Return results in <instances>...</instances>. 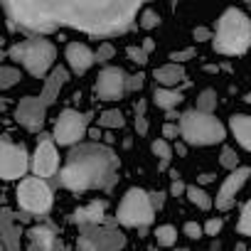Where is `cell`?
Here are the masks:
<instances>
[{
  "mask_svg": "<svg viewBox=\"0 0 251 251\" xmlns=\"http://www.w3.org/2000/svg\"><path fill=\"white\" fill-rule=\"evenodd\" d=\"M180 126V138L187 146H217L226 138V128L219 118H214V113H204V111H185L177 121Z\"/></svg>",
  "mask_w": 251,
  "mask_h": 251,
  "instance_id": "5",
  "label": "cell"
},
{
  "mask_svg": "<svg viewBox=\"0 0 251 251\" xmlns=\"http://www.w3.org/2000/svg\"><path fill=\"white\" fill-rule=\"evenodd\" d=\"M136 131H138V136H146V133H148V118H146V101H138V106H136Z\"/></svg>",
  "mask_w": 251,
  "mask_h": 251,
  "instance_id": "29",
  "label": "cell"
},
{
  "mask_svg": "<svg viewBox=\"0 0 251 251\" xmlns=\"http://www.w3.org/2000/svg\"><path fill=\"white\" fill-rule=\"evenodd\" d=\"M195 108H197V111H204V113H214V108H217V91H214V89L200 91Z\"/></svg>",
  "mask_w": 251,
  "mask_h": 251,
  "instance_id": "26",
  "label": "cell"
},
{
  "mask_svg": "<svg viewBox=\"0 0 251 251\" xmlns=\"http://www.w3.org/2000/svg\"><path fill=\"white\" fill-rule=\"evenodd\" d=\"M200 182H212V175H200Z\"/></svg>",
  "mask_w": 251,
  "mask_h": 251,
  "instance_id": "41",
  "label": "cell"
},
{
  "mask_svg": "<svg viewBox=\"0 0 251 251\" xmlns=\"http://www.w3.org/2000/svg\"><path fill=\"white\" fill-rule=\"evenodd\" d=\"M116 219L123 226H148L155 219V207L153 200L146 190L131 187L121 197V204L116 209Z\"/></svg>",
  "mask_w": 251,
  "mask_h": 251,
  "instance_id": "6",
  "label": "cell"
},
{
  "mask_svg": "<svg viewBox=\"0 0 251 251\" xmlns=\"http://www.w3.org/2000/svg\"><path fill=\"white\" fill-rule=\"evenodd\" d=\"M155 241H158L160 246H175V241H177V229H175L173 224H160V226H155Z\"/></svg>",
  "mask_w": 251,
  "mask_h": 251,
  "instance_id": "24",
  "label": "cell"
},
{
  "mask_svg": "<svg viewBox=\"0 0 251 251\" xmlns=\"http://www.w3.org/2000/svg\"><path fill=\"white\" fill-rule=\"evenodd\" d=\"M182 231H185V236H187V239H200V236L204 234L202 224H197V222H185Z\"/></svg>",
  "mask_w": 251,
  "mask_h": 251,
  "instance_id": "34",
  "label": "cell"
},
{
  "mask_svg": "<svg viewBox=\"0 0 251 251\" xmlns=\"http://www.w3.org/2000/svg\"><path fill=\"white\" fill-rule=\"evenodd\" d=\"M116 168L118 158L111 148L101 143H79L72 146V153L67 155V163L59 173V180L72 192L99 190L113 182Z\"/></svg>",
  "mask_w": 251,
  "mask_h": 251,
  "instance_id": "2",
  "label": "cell"
},
{
  "mask_svg": "<svg viewBox=\"0 0 251 251\" xmlns=\"http://www.w3.org/2000/svg\"><path fill=\"white\" fill-rule=\"evenodd\" d=\"M151 151H153L155 158H160V170H165V168L170 165V160H173V148H170V143H168L165 138H155V141L151 143Z\"/></svg>",
  "mask_w": 251,
  "mask_h": 251,
  "instance_id": "21",
  "label": "cell"
},
{
  "mask_svg": "<svg viewBox=\"0 0 251 251\" xmlns=\"http://www.w3.org/2000/svg\"><path fill=\"white\" fill-rule=\"evenodd\" d=\"M143 74H133V76H128V79H126V94H128V91H141L143 89Z\"/></svg>",
  "mask_w": 251,
  "mask_h": 251,
  "instance_id": "35",
  "label": "cell"
},
{
  "mask_svg": "<svg viewBox=\"0 0 251 251\" xmlns=\"http://www.w3.org/2000/svg\"><path fill=\"white\" fill-rule=\"evenodd\" d=\"M15 197H18V204L25 212H30V214H47L52 209V202H54L50 185L42 177H37V175L35 177H25L20 182Z\"/></svg>",
  "mask_w": 251,
  "mask_h": 251,
  "instance_id": "7",
  "label": "cell"
},
{
  "mask_svg": "<svg viewBox=\"0 0 251 251\" xmlns=\"http://www.w3.org/2000/svg\"><path fill=\"white\" fill-rule=\"evenodd\" d=\"M103 214H106V202L94 200L86 207H79L74 212V222H79V224H99V222H103Z\"/></svg>",
  "mask_w": 251,
  "mask_h": 251,
  "instance_id": "19",
  "label": "cell"
},
{
  "mask_svg": "<svg viewBox=\"0 0 251 251\" xmlns=\"http://www.w3.org/2000/svg\"><path fill=\"white\" fill-rule=\"evenodd\" d=\"M148 0H0L8 25L30 35H50L62 27L113 37L128 32Z\"/></svg>",
  "mask_w": 251,
  "mask_h": 251,
  "instance_id": "1",
  "label": "cell"
},
{
  "mask_svg": "<svg viewBox=\"0 0 251 251\" xmlns=\"http://www.w3.org/2000/svg\"><path fill=\"white\" fill-rule=\"evenodd\" d=\"M64 59H67V64L74 74H86L96 64L94 50L84 42H69L67 50H64Z\"/></svg>",
  "mask_w": 251,
  "mask_h": 251,
  "instance_id": "14",
  "label": "cell"
},
{
  "mask_svg": "<svg viewBox=\"0 0 251 251\" xmlns=\"http://www.w3.org/2000/svg\"><path fill=\"white\" fill-rule=\"evenodd\" d=\"M192 37H195L197 42H207V40H212V32H209L207 27H195V30H192Z\"/></svg>",
  "mask_w": 251,
  "mask_h": 251,
  "instance_id": "39",
  "label": "cell"
},
{
  "mask_svg": "<svg viewBox=\"0 0 251 251\" xmlns=\"http://www.w3.org/2000/svg\"><path fill=\"white\" fill-rule=\"evenodd\" d=\"M30 168L37 177H52L59 170V153H57V143L52 138H42L30 158Z\"/></svg>",
  "mask_w": 251,
  "mask_h": 251,
  "instance_id": "11",
  "label": "cell"
},
{
  "mask_svg": "<svg viewBox=\"0 0 251 251\" xmlns=\"http://www.w3.org/2000/svg\"><path fill=\"white\" fill-rule=\"evenodd\" d=\"M67 79H69V76H67V72H64L62 67H57V69H52V72L47 74V79H45V89H42V94H40L42 101H45L47 106L57 99V94H59V89L67 84Z\"/></svg>",
  "mask_w": 251,
  "mask_h": 251,
  "instance_id": "17",
  "label": "cell"
},
{
  "mask_svg": "<svg viewBox=\"0 0 251 251\" xmlns=\"http://www.w3.org/2000/svg\"><path fill=\"white\" fill-rule=\"evenodd\" d=\"M30 168V155L23 146L0 138V180H20Z\"/></svg>",
  "mask_w": 251,
  "mask_h": 251,
  "instance_id": "9",
  "label": "cell"
},
{
  "mask_svg": "<svg viewBox=\"0 0 251 251\" xmlns=\"http://www.w3.org/2000/svg\"><path fill=\"white\" fill-rule=\"evenodd\" d=\"M141 47H143V52H146V54H151V52L155 50V42H153L151 37H146V40L141 42Z\"/></svg>",
  "mask_w": 251,
  "mask_h": 251,
  "instance_id": "40",
  "label": "cell"
},
{
  "mask_svg": "<svg viewBox=\"0 0 251 251\" xmlns=\"http://www.w3.org/2000/svg\"><path fill=\"white\" fill-rule=\"evenodd\" d=\"M45 116H47V103L42 101V96H25L15 106V121L27 131H40Z\"/></svg>",
  "mask_w": 251,
  "mask_h": 251,
  "instance_id": "13",
  "label": "cell"
},
{
  "mask_svg": "<svg viewBox=\"0 0 251 251\" xmlns=\"http://www.w3.org/2000/svg\"><path fill=\"white\" fill-rule=\"evenodd\" d=\"M185 190H187V185L175 175V180H173V185H170V195H175V197H180V195H185Z\"/></svg>",
  "mask_w": 251,
  "mask_h": 251,
  "instance_id": "38",
  "label": "cell"
},
{
  "mask_svg": "<svg viewBox=\"0 0 251 251\" xmlns=\"http://www.w3.org/2000/svg\"><path fill=\"white\" fill-rule=\"evenodd\" d=\"M126 57H128V59H131L133 64L143 67V64L148 62V57H151V54H146L141 45H131V47H126Z\"/></svg>",
  "mask_w": 251,
  "mask_h": 251,
  "instance_id": "30",
  "label": "cell"
},
{
  "mask_svg": "<svg viewBox=\"0 0 251 251\" xmlns=\"http://www.w3.org/2000/svg\"><path fill=\"white\" fill-rule=\"evenodd\" d=\"M89 131V116L74 108H64L57 121H54V131H52V141L57 146H79L84 141Z\"/></svg>",
  "mask_w": 251,
  "mask_h": 251,
  "instance_id": "8",
  "label": "cell"
},
{
  "mask_svg": "<svg viewBox=\"0 0 251 251\" xmlns=\"http://www.w3.org/2000/svg\"><path fill=\"white\" fill-rule=\"evenodd\" d=\"M249 175H251V168H241V165H239L236 170H231V173L224 177V182H222V187H219V192H217V197H214V207H217L219 212H226V209L234 207L236 195H239L241 187L246 185Z\"/></svg>",
  "mask_w": 251,
  "mask_h": 251,
  "instance_id": "12",
  "label": "cell"
},
{
  "mask_svg": "<svg viewBox=\"0 0 251 251\" xmlns=\"http://www.w3.org/2000/svg\"><path fill=\"white\" fill-rule=\"evenodd\" d=\"M182 94L177 89H168V86H155L153 91V103L163 111H175L180 103H182Z\"/></svg>",
  "mask_w": 251,
  "mask_h": 251,
  "instance_id": "18",
  "label": "cell"
},
{
  "mask_svg": "<svg viewBox=\"0 0 251 251\" xmlns=\"http://www.w3.org/2000/svg\"><path fill=\"white\" fill-rule=\"evenodd\" d=\"M126 79H128V74L121 67H103L94 81V94L101 101H118L126 94Z\"/></svg>",
  "mask_w": 251,
  "mask_h": 251,
  "instance_id": "10",
  "label": "cell"
},
{
  "mask_svg": "<svg viewBox=\"0 0 251 251\" xmlns=\"http://www.w3.org/2000/svg\"><path fill=\"white\" fill-rule=\"evenodd\" d=\"M30 236H32V241H35L42 251H50V249L54 246V234H52L47 226H35V229L30 231Z\"/></svg>",
  "mask_w": 251,
  "mask_h": 251,
  "instance_id": "23",
  "label": "cell"
},
{
  "mask_svg": "<svg viewBox=\"0 0 251 251\" xmlns=\"http://www.w3.org/2000/svg\"><path fill=\"white\" fill-rule=\"evenodd\" d=\"M99 126H101V128H123L126 118H123V113L118 108H108V111H103L99 116Z\"/></svg>",
  "mask_w": 251,
  "mask_h": 251,
  "instance_id": "22",
  "label": "cell"
},
{
  "mask_svg": "<svg viewBox=\"0 0 251 251\" xmlns=\"http://www.w3.org/2000/svg\"><path fill=\"white\" fill-rule=\"evenodd\" d=\"M185 197L197 207V209H202V212H207V209H212V204H214V200L200 187V185H187V190H185Z\"/></svg>",
  "mask_w": 251,
  "mask_h": 251,
  "instance_id": "20",
  "label": "cell"
},
{
  "mask_svg": "<svg viewBox=\"0 0 251 251\" xmlns=\"http://www.w3.org/2000/svg\"><path fill=\"white\" fill-rule=\"evenodd\" d=\"M8 57L13 62H18L27 74H32L35 79H45L52 69H54V59H57V47L45 40L42 35L27 37L15 42L8 50Z\"/></svg>",
  "mask_w": 251,
  "mask_h": 251,
  "instance_id": "4",
  "label": "cell"
},
{
  "mask_svg": "<svg viewBox=\"0 0 251 251\" xmlns=\"http://www.w3.org/2000/svg\"><path fill=\"white\" fill-rule=\"evenodd\" d=\"M163 138H165V141L180 138V126H177V123H173V121H168V123L163 126Z\"/></svg>",
  "mask_w": 251,
  "mask_h": 251,
  "instance_id": "37",
  "label": "cell"
},
{
  "mask_svg": "<svg viewBox=\"0 0 251 251\" xmlns=\"http://www.w3.org/2000/svg\"><path fill=\"white\" fill-rule=\"evenodd\" d=\"M138 25H141L143 30H155V27L160 25V15H158L155 10L146 8V10L141 13V18H138Z\"/></svg>",
  "mask_w": 251,
  "mask_h": 251,
  "instance_id": "28",
  "label": "cell"
},
{
  "mask_svg": "<svg viewBox=\"0 0 251 251\" xmlns=\"http://www.w3.org/2000/svg\"><path fill=\"white\" fill-rule=\"evenodd\" d=\"M192 57H195V47H187V50H177V52H170V59H173V62H177V64H182V62L192 59Z\"/></svg>",
  "mask_w": 251,
  "mask_h": 251,
  "instance_id": "36",
  "label": "cell"
},
{
  "mask_svg": "<svg viewBox=\"0 0 251 251\" xmlns=\"http://www.w3.org/2000/svg\"><path fill=\"white\" fill-rule=\"evenodd\" d=\"M219 163H222V168H226V170L231 173V170H236V168H239V155H236L231 148H224V151H222V155H219Z\"/></svg>",
  "mask_w": 251,
  "mask_h": 251,
  "instance_id": "32",
  "label": "cell"
},
{
  "mask_svg": "<svg viewBox=\"0 0 251 251\" xmlns=\"http://www.w3.org/2000/svg\"><path fill=\"white\" fill-rule=\"evenodd\" d=\"M229 131L231 136L236 138V143L251 153V116H244V113H234L229 118Z\"/></svg>",
  "mask_w": 251,
  "mask_h": 251,
  "instance_id": "16",
  "label": "cell"
},
{
  "mask_svg": "<svg viewBox=\"0 0 251 251\" xmlns=\"http://www.w3.org/2000/svg\"><path fill=\"white\" fill-rule=\"evenodd\" d=\"M0 251H3V249H0Z\"/></svg>",
  "mask_w": 251,
  "mask_h": 251,
  "instance_id": "43",
  "label": "cell"
},
{
  "mask_svg": "<svg viewBox=\"0 0 251 251\" xmlns=\"http://www.w3.org/2000/svg\"><path fill=\"white\" fill-rule=\"evenodd\" d=\"M113 54H116V47L111 45V42H101L96 50H94V57H96V62H108V59H113Z\"/></svg>",
  "mask_w": 251,
  "mask_h": 251,
  "instance_id": "31",
  "label": "cell"
},
{
  "mask_svg": "<svg viewBox=\"0 0 251 251\" xmlns=\"http://www.w3.org/2000/svg\"><path fill=\"white\" fill-rule=\"evenodd\" d=\"M222 226H224V222H222L219 217H212V219H207V222L202 224V229H204L207 236H217V234L222 231Z\"/></svg>",
  "mask_w": 251,
  "mask_h": 251,
  "instance_id": "33",
  "label": "cell"
},
{
  "mask_svg": "<svg viewBox=\"0 0 251 251\" xmlns=\"http://www.w3.org/2000/svg\"><path fill=\"white\" fill-rule=\"evenodd\" d=\"M236 251H246V246H236Z\"/></svg>",
  "mask_w": 251,
  "mask_h": 251,
  "instance_id": "42",
  "label": "cell"
},
{
  "mask_svg": "<svg viewBox=\"0 0 251 251\" xmlns=\"http://www.w3.org/2000/svg\"><path fill=\"white\" fill-rule=\"evenodd\" d=\"M236 229H239V234L251 236V200L244 204V209H241V214H239V224H236Z\"/></svg>",
  "mask_w": 251,
  "mask_h": 251,
  "instance_id": "27",
  "label": "cell"
},
{
  "mask_svg": "<svg viewBox=\"0 0 251 251\" xmlns=\"http://www.w3.org/2000/svg\"><path fill=\"white\" fill-rule=\"evenodd\" d=\"M185 69L182 64L177 62H168V64H160L153 69V79H155V86H168V89H177V84L185 81Z\"/></svg>",
  "mask_w": 251,
  "mask_h": 251,
  "instance_id": "15",
  "label": "cell"
},
{
  "mask_svg": "<svg viewBox=\"0 0 251 251\" xmlns=\"http://www.w3.org/2000/svg\"><path fill=\"white\" fill-rule=\"evenodd\" d=\"M20 79H23L20 69H15V67H3V64H0V91H5V89L15 86Z\"/></svg>",
  "mask_w": 251,
  "mask_h": 251,
  "instance_id": "25",
  "label": "cell"
},
{
  "mask_svg": "<svg viewBox=\"0 0 251 251\" xmlns=\"http://www.w3.org/2000/svg\"><path fill=\"white\" fill-rule=\"evenodd\" d=\"M212 47L219 54L236 57L251 47V20L239 8H229L219 15L217 30L212 32Z\"/></svg>",
  "mask_w": 251,
  "mask_h": 251,
  "instance_id": "3",
  "label": "cell"
}]
</instances>
